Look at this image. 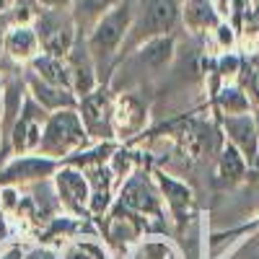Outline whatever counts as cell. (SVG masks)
Returning a JSON list of instances; mask_svg holds the SVG:
<instances>
[{"label":"cell","mask_w":259,"mask_h":259,"mask_svg":"<svg viewBox=\"0 0 259 259\" xmlns=\"http://www.w3.org/2000/svg\"><path fill=\"white\" fill-rule=\"evenodd\" d=\"M122 205L135 212H158V197L156 192L145 184V179H130L122 189Z\"/></svg>","instance_id":"8"},{"label":"cell","mask_w":259,"mask_h":259,"mask_svg":"<svg viewBox=\"0 0 259 259\" xmlns=\"http://www.w3.org/2000/svg\"><path fill=\"white\" fill-rule=\"evenodd\" d=\"M221 106L228 112V114H241V112H246V99H244V94L241 91H236V89H226L223 94H221Z\"/></svg>","instance_id":"19"},{"label":"cell","mask_w":259,"mask_h":259,"mask_svg":"<svg viewBox=\"0 0 259 259\" xmlns=\"http://www.w3.org/2000/svg\"><path fill=\"white\" fill-rule=\"evenodd\" d=\"M130 21H133V11H130V0H122L117 3L112 11H106L99 21L96 26L89 36V55L94 60H106L117 52V47L122 45V39L130 29Z\"/></svg>","instance_id":"1"},{"label":"cell","mask_w":259,"mask_h":259,"mask_svg":"<svg viewBox=\"0 0 259 259\" xmlns=\"http://www.w3.org/2000/svg\"><path fill=\"white\" fill-rule=\"evenodd\" d=\"M24 259H57V256H55V251H50V249H34V251L24 254Z\"/></svg>","instance_id":"22"},{"label":"cell","mask_w":259,"mask_h":259,"mask_svg":"<svg viewBox=\"0 0 259 259\" xmlns=\"http://www.w3.org/2000/svg\"><path fill=\"white\" fill-rule=\"evenodd\" d=\"M212 8L207 6V0H194V3L189 6V21L192 24H202V26H207V24H212V13H210Z\"/></svg>","instance_id":"20"},{"label":"cell","mask_w":259,"mask_h":259,"mask_svg":"<svg viewBox=\"0 0 259 259\" xmlns=\"http://www.w3.org/2000/svg\"><path fill=\"white\" fill-rule=\"evenodd\" d=\"M117 3V0H78V11L83 13V16H104L106 11H109L112 6Z\"/></svg>","instance_id":"21"},{"label":"cell","mask_w":259,"mask_h":259,"mask_svg":"<svg viewBox=\"0 0 259 259\" xmlns=\"http://www.w3.org/2000/svg\"><path fill=\"white\" fill-rule=\"evenodd\" d=\"M133 259H177V251L163 241H148L135 251Z\"/></svg>","instance_id":"16"},{"label":"cell","mask_w":259,"mask_h":259,"mask_svg":"<svg viewBox=\"0 0 259 259\" xmlns=\"http://www.w3.org/2000/svg\"><path fill=\"white\" fill-rule=\"evenodd\" d=\"M3 47L6 52L13 57V60H21V62H31L39 50V36H36V29L31 26H16L6 34L3 39Z\"/></svg>","instance_id":"5"},{"label":"cell","mask_w":259,"mask_h":259,"mask_svg":"<svg viewBox=\"0 0 259 259\" xmlns=\"http://www.w3.org/2000/svg\"><path fill=\"white\" fill-rule=\"evenodd\" d=\"M29 89L34 91L36 101H39L41 106H50V109H70V106L75 104V99L68 94V89L50 85V83H45V80H39L36 75H31Z\"/></svg>","instance_id":"10"},{"label":"cell","mask_w":259,"mask_h":259,"mask_svg":"<svg viewBox=\"0 0 259 259\" xmlns=\"http://www.w3.org/2000/svg\"><path fill=\"white\" fill-rule=\"evenodd\" d=\"M0 101H3V91H0Z\"/></svg>","instance_id":"26"},{"label":"cell","mask_w":259,"mask_h":259,"mask_svg":"<svg viewBox=\"0 0 259 259\" xmlns=\"http://www.w3.org/2000/svg\"><path fill=\"white\" fill-rule=\"evenodd\" d=\"M21 3H34V0H21Z\"/></svg>","instance_id":"25"},{"label":"cell","mask_w":259,"mask_h":259,"mask_svg":"<svg viewBox=\"0 0 259 259\" xmlns=\"http://www.w3.org/2000/svg\"><path fill=\"white\" fill-rule=\"evenodd\" d=\"M57 192H60V200L73 207V210H80L85 202H89L91 192H89V182L83 179V174L78 171H60L57 174Z\"/></svg>","instance_id":"6"},{"label":"cell","mask_w":259,"mask_h":259,"mask_svg":"<svg viewBox=\"0 0 259 259\" xmlns=\"http://www.w3.org/2000/svg\"><path fill=\"white\" fill-rule=\"evenodd\" d=\"M241 171H244V158L239 156L236 145H228L226 153H223V158H221V174L236 179V177H241Z\"/></svg>","instance_id":"18"},{"label":"cell","mask_w":259,"mask_h":259,"mask_svg":"<svg viewBox=\"0 0 259 259\" xmlns=\"http://www.w3.org/2000/svg\"><path fill=\"white\" fill-rule=\"evenodd\" d=\"M62 259H106V251L91 241H78V244L68 246Z\"/></svg>","instance_id":"17"},{"label":"cell","mask_w":259,"mask_h":259,"mask_svg":"<svg viewBox=\"0 0 259 259\" xmlns=\"http://www.w3.org/2000/svg\"><path fill=\"white\" fill-rule=\"evenodd\" d=\"M55 168V161L52 158H34V156H24L21 161L11 163L6 168L3 179H36V177H45Z\"/></svg>","instance_id":"12"},{"label":"cell","mask_w":259,"mask_h":259,"mask_svg":"<svg viewBox=\"0 0 259 259\" xmlns=\"http://www.w3.org/2000/svg\"><path fill=\"white\" fill-rule=\"evenodd\" d=\"M161 187L166 192V202L174 210L177 221H184V212L189 210V202H192V192L184 184H179L174 179H166V177H161Z\"/></svg>","instance_id":"13"},{"label":"cell","mask_w":259,"mask_h":259,"mask_svg":"<svg viewBox=\"0 0 259 259\" xmlns=\"http://www.w3.org/2000/svg\"><path fill=\"white\" fill-rule=\"evenodd\" d=\"M36 109L29 104L26 114H21V122L16 124V150H31L41 143V122L39 117H34Z\"/></svg>","instance_id":"11"},{"label":"cell","mask_w":259,"mask_h":259,"mask_svg":"<svg viewBox=\"0 0 259 259\" xmlns=\"http://www.w3.org/2000/svg\"><path fill=\"white\" fill-rule=\"evenodd\" d=\"M0 259H24V251H21V249H11V251H6Z\"/></svg>","instance_id":"24"},{"label":"cell","mask_w":259,"mask_h":259,"mask_svg":"<svg viewBox=\"0 0 259 259\" xmlns=\"http://www.w3.org/2000/svg\"><path fill=\"white\" fill-rule=\"evenodd\" d=\"M39 3H41V6H45L47 11H60L62 6H68V3H70V0H39Z\"/></svg>","instance_id":"23"},{"label":"cell","mask_w":259,"mask_h":259,"mask_svg":"<svg viewBox=\"0 0 259 259\" xmlns=\"http://www.w3.org/2000/svg\"><path fill=\"white\" fill-rule=\"evenodd\" d=\"M256 133H259V122H256Z\"/></svg>","instance_id":"27"},{"label":"cell","mask_w":259,"mask_h":259,"mask_svg":"<svg viewBox=\"0 0 259 259\" xmlns=\"http://www.w3.org/2000/svg\"><path fill=\"white\" fill-rule=\"evenodd\" d=\"M226 130L231 133L233 143L244 150V156H246V158H254V156H256L259 133H256V124H254L249 117H244V114H239V117H228V119H226Z\"/></svg>","instance_id":"9"},{"label":"cell","mask_w":259,"mask_h":259,"mask_svg":"<svg viewBox=\"0 0 259 259\" xmlns=\"http://www.w3.org/2000/svg\"><path fill=\"white\" fill-rule=\"evenodd\" d=\"M39 45L52 57H65L73 47V21L62 18L60 11H47L39 24Z\"/></svg>","instance_id":"3"},{"label":"cell","mask_w":259,"mask_h":259,"mask_svg":"<svg viewBox=\"0 0 259 259\" xmlns=\"http://www.w3.org/2000/svg\"><path fill=\"white\" fill-rule=\"evenodd\" d=\"M104 109H106V96H85L83 99V122L89 127H101L104 122Z\"/></svg>","instance_id":"15"},{"label":"cell","mask_w":259,"mask_h":259,"mask_svg":"<svg viewBox=\"0 0 259 259\" xmlns=\"http://www.w3.org/2000/svg\"><path fill=\"white\" fill-rule=\"evenodd\" d=\"M83 140V122L73 109H60L41 133V153L45 156H65Z\"/></svg>","instance_id":"2"},{"label":"cell","mask_w":259,"mask_h":259,"mask_svg":"<svg viewBox=\"0 0 259 259\" xmlns=\"http://www.w3.org/2000/svg\"><path fill=\"white\" fill-rule=\"evenodd\" d=\"M179 21V6L177 0H145L143 18H140V31L148 39L166 36Z\"/></svg>","instance_id":"4"},{"label":"cell","mask_w":259,"mask_h":259,"mask_svg":"<svg viewBox=\"0 0 259 259\" xmlns=\"http://www.w3.org/2000/svg\"><path fill=\"white\" fill-rule=\"evenodd\" d=\"M171 50H174V39L171 36H156L148 39V45L140 50V60L150 68H161V65L171 57Z\"/></svg>","instance_id":"14"},{"label":"cell","mask_w":259,"mask_h":259,"mask_svg":"<svg viewBox=\"0 0 259 259\" xmlns=\"http://www.w3.org/2000/svg\"><path fill=\"white\" fill-rule=\"evenodd\" d=\"M31 68H34V75L39 80H45L50 85H57V89H70V68L62 62V57H52V55H41V57H34L31 60Z\"/></svg>","instance_id":"7"}]
</instances>
